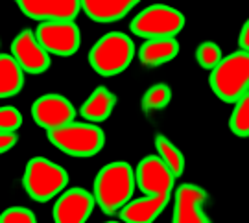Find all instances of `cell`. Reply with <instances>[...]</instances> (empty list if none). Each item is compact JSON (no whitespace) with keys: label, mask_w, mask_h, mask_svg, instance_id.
Segmentation results:
<instances>
[{"label":"cell","mask_w":249,"mask_h":223,"mask_svg":"<svg viewBox=\"0 0 249 223\" xmlns=\"http://www.w3.org/2000/svg\"><path fill=\"white\" fill-rule=\"evenodd\" d=\"M135 170L127 162H109L98 172L94 179V199L102 212L107 216L116 214L133 197Z\"/></svg>","instance_id":"obj_1"},{"label":"cell","mask_w":249,"mask_h":223,"mask_svg":"<svg viewBox=\"0 0 249 223\" xmlns=\"http://www.w3.org/2000/svg\"><path fill=\"white\" fill-rule=\"evenodd\" d=\"M211 89L225 103H234L248 94L249 87V54L234 52L223 57L220 65L211 70Z\"/></svg>","instance_id":"obj_2"},{"label":"cell","mask_w":249,"mask_h":223,"mask_svg":"<svg viewBox=\"0 0 249 223\" xmlns=\"http://www.w3.org/2000/svg\"><path fill=\"white\" fill-rule=\"evenodd\" d=\"M135 45L122 32H109L96 41L89 52V65L100 76H116L133 61Z\"/></svg>","instance_id":"obj_3"},{"label":"cell","mask_w":249,"mask_h":223,"mask_svg":"<svg viewBox=\"0 0 249 223\" xmlns=\"http://www.w3.org/2000/svg\"><path fill=\"white\" fill-rule=\"evenodd\" d=\"M48 140L59 148L63 153L87 159L102 152L106 144V135L96 124H81V122H71V124L46 131Z\"/></svg>","instance_id":"obj_4"},{"label":"cell","mask_w":249,"mask_h":223,"mask_svg":"<svg viewBox=\"0 0 249 223\" xmlns=\"http://www.w3.org/2000/svg\"><path fill=\"white\" fill-rule=\"evenodd\" d=\"M69 185V173L59 164L48 161L45 157L30 159L24 170L22 187L26 194L37 203H46Z\"/></svg>","instance_id":"obj_5"},{"label":"cell","mask_w":249,"mask_h":223,"mask_svg":"<svg viewBox=\"0 0 249 223\" xmlns=\"http://www.w3.org/2000/svg\"><path fill=\"white\" fill-rule=\"evenodd\" d=\"M131 32L142 39H174L185 28V17L176 8L153 4L131 20Z\"/></svg>","instance_id":"obj_6"},{"label":"cell","mask_w":249,"mask_h":223,"mask_svg":"<svg viewBox=\"0 0 249 223\" xmlns=\"http://www.w3.org/2000/svg\"><path fill=\"white\" fill-rule=\"evenodd\" d=\"M36 37L48 54L59 57L74 55L81 43V32L76 22H41Z\"/></svg>","instance_id":"obj_7"},{"label":"cell","mask_w":249,"mask_h":223,"mask_svg":"<svg viewBox=\"0 0 249 223\" xmlns=\"http://www.w3.org/2000/svg\"><path fill=\"white\" fill-rule=\"evenodd\" d=\"M176 175L159 155H148L135 170V183L144 196L172 194Z\"/></svg>","instance_id":"obj_8"},{"label":"cell","mask_w":249,"mask_h":223,"mask_svg":"<svg viewBox=\"0 0 249 223\" xmlns=\"http://www.w3.org/2000/svg\"><path fill=\"white\" fill-rule=\"evenodd\" d=\"M32 118L39 127L52 131L74 122L76 109L61 94H43L32 103Z\"/></svg>","instance_id":"obj_9"},{"label":"cell","mask_w":249,"mask_h":223,"mask_svg":"<svg viewBox=\"0 0 249 223\" xmlns=\"http://www.w3.org/2000/svg\"><path fill=\"white\" fill-rule=\"evenodd\" d=\"M26 17L41 22H74L81 9L78 0H18Z\"/></svg>","instance_id":"obj_10"},{"label":"cell","mask_w":249,"mask_h":223,"mask_svg":"<svg viewBox=\"0 0 249 223\" xmlns=\"http://www.w3.org/2000/svg\"><path fill=\"white\" fill-rule=\"evenodd\" d=\"M11 55L28 74H43L50 67V54L37 41L36 32L22 30L11 43Z\"/></svg>","instance_id":"obj_11"},{"label":"cell","mask_w":249,"mask_h":223,"mask_svg":"<svg viewBox=\"0 0 249 223\" xmlns=\"http://www.w3.org/2000/svg\"><path fill=\"white\" fill-rule=\"evenodd\" d=\"M96 205L94 194L83 188H71L63 192L53 205V222L57 223H85Z\"/></svg>","instance_id":"obj_12"},{"label":"cell","mask_w":249,"mask_h":223,"mask_svg":"<svg viewBox=\"0 0 249 223\" xmlns=\"http://www.w3.org/2000/svg\"><path fill=\"white\" fill-rule=\"evenodd\" d=\"M174 223H209L211 220L203 212L207 192L197 185L185 183L176 190Z\"/></svg>","instance_id":"obj_13"},{"label":"cell","mask_w":249,"mask_h":223,"mask_svg":"<svg viewBox=\"0 0 249 223\" xmlns=\"http://www.w3.org/2000/svg\"><path fill=\"white\" fill-rule=\"evenodd\" d=\"M170 201V194L162 196H144L139 199H129L120 210V220L125 223H151L157 216L166 208Z\"/></svg>","instance_id":"obj_14"},{"label":"cell","mask_w":249,"mask_h":223,"mask_svg":"<svg viewBox=\"0 0 249 223\" xmlns=\"http://www.w3.org/2000/svg\"><path fill=\"white\" fill-rule=\"evenodd\" d=\"M137 6V0H83L85 15L96 22H116Z\"/></svg>","instance_id":"obj_15"},{"label":"cell","mask_w":249,"mask_h":223,"mask_svg":"<svg viewBox=\"0 0 249 223\" xmlns=\"http://www.w3.org/2000/svg\"><path fill=\"white\" fill-rule=\"evenodd\" d=\"M179 54V43L176 39H150L139 50V59L146 67H159L176 59Z\"/></svg>","instance_id":"obj_16"},{"label":"cell","mask_w":249,"mask_h":223,"mask_svg":"<svg viewBox=\"0 0 249 223\" xmlns=\"http://www.w3.org/2000/svg\"><path fill=\"white\" fill-rule=\"evenodd\" d=\"M115 105H116L115 94L109 89H106V87H98V89H94L90 92L87 102L81 105L80 115L83 118H87L89 122L98 124V122H104V120H107L111 116Z\"/></svg>","instance_id":"obj_17"},{"label":"cell","mask_w":249,"mask_h":223,"mask_svg":"<svg viewBox=\"0 0 249 223\" xmlns=\"http://www.w3.org/2000/svg\"><path fill=\"white\" fill-rule=\"evenodd\" d=\"M24 87V70L11 54H0V96L11 98Z\"/></svg>","instance_id":"obj_18"},{"label":"cell","mask_w":249,"mask_h":223,"mask_svg":"<svg viewBox=\"0 0 249 223\" xmlns=\"http://www.w3.org/2000/svg\"><path fill=\"white\" fill-rule=\"evenodd\" d=\"M155 146H157L159 157L166 162V166L172 170V173L176 177L183 175V172H185V157L174 144L170 142V138H166L164 135H157L155 137Z\"/></svg>","instance_id":"obj_19"},{"label":"cell","mask_w":249,"mask_h":223,"mask_svg":"<svg viewBox=\"0 0 249 223\" xmlns=\"http://www.w3.org/2000/svg\"><path fill=\"white\" fill-rule=\"evenodd\" d=\"M234 111L229 120V127L236 137H248L249 135V96L244 94L238 102H234Z\"/></svg>","instance_id":"obj_20"},{"label":"cell","mask_w":249,"mask_h":223,"mask_svg":"<svg viewBox=\"0 0 249 223\" xmlns=\"http://www.w3.org/2000/svg\"><path fill=\"white\" fill-rule=\"evenodd\" d=\"M172 100V89L166 83H157L144 92L142 96V107L144 111H157L164 109Z\"/></svg>","instance_id":"obj_21"},{"label":"cell","mask_w":249,"mask_h":223,"mask_svg":"<svg viewBox=\"0 0 249 223\" xmlns=\"http://www.w3.org/2000/svg\"><path fill=\"white\" fill-rule=\"evenodd\" d=\"M196 59L203 69L213 70V69H216V67L220 65V61L223 59L222 48L216 45V43H203V45L197 46Z\"/></svg>","instance_id":"obj_22"},{"label":"cell","mask_w":249,"mask_h":223,"mask_svg":"<svg viewBox=\"0 0 249 223\" xmlns=\"http://www.w3.org/2000/svg\"><path fill=\"white\" fill-rule=\"evenodd\" d=\"M0 222L2 223H36L37 218L30 208L24 206H11L8 210H4L0 214Z\"/></svg>","instance_id":"obj_23"},{"label":"cell","mask_w":249,"mask_h":223,"mask_svg":"<svg viewBox=\"0 0 249 223\" xmlns=\"http://www.w3.org/2000/svg\"><path fill=\"white\" fill-rule=\"evenodd\" d=\"M22 125V115L15 107L0 109V131H17Z\"/></svg>","instance_id":"obj_24"},{"label":"cell","mask_w":249,"mask_h":223,"mask_svg":"<svg viewBox=\"0 0 249 223\" xmlns=\"http://www.w3.org/2000/svg\"><path fill=\"white\" fill-rule=\"evenodd\" d=\"M18 142V135L15 131H0V152L6 153Z\"/></svg>","instance_id":"obj_25"},{"label":"cell","mask_w":249,"mask_h":223,"mask_svg":"<svg viewBox=\"0 0 249 223\" xmlns=\"http://www.w3.org/2000/svg\"><path fill=\"white\" fill-rule=\"evenodd\" d=\"M238 45H240L242 52L249 50V22H244V26L240 30V37H238Z\"/></svg>","instance_id":"obj_26"}]
</instances>
